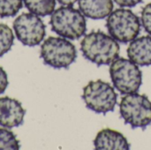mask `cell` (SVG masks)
Instances as JSON below:
<instances>
[{"label": "cell", "mask_w": 151, "mask_h": 150, "mask_svg": "<svg viewBox=\"0 0 151 150\" xmlns=\"http://www.w3.org/2000/svg\"><path fill=\"white\" fill-rule=\"evenodd\" d=\"M97 150H128L130 144L127 138L119 132L105 128L98 132L94 141Z\"/></svg>", "instance_id": "obj_10"}, {"label": "cell", "mask_w": 151, "mask_h": 150, "mask_svg": "<svg viewBox=\"0 0 151 150\" xmlns=\"http://www.w3.org/2000/svg\"><path fill=\"white\" fill-rule=\"evenodd\" d=\"M119 50L118 42L102 31L88 34L81 42L83 57L97 66L111 64L119 57Z\"/></svg>", "instance_id": "obj_1"}, {"label": "cell", "mask_w": 151, "mask_h": 150, "mask_svg": "<svg viewBox=\"0 0 151 150\" xmlns=\"http://www.w3.org/2000/svg\"><path fill=\"white\" fill-rule=\"evenodd\" d=\"M23 0H0V18L15 16L22 8Z\"/></svg>", "instance_id": "obj_15"}, {"label": "cell", "mask_w": 151, "mask_h": 150, "mask_svg": "<svg viewBox=\"0 0 151 150\" xmlns=\"http://www.w3.org/2000/svg\"><path fill=\"white\" fill-rule=\"evenodd\" d=\"M82 14L89 19H102L108 17L113 10L112 0H78Z\"/></svg>", "instance_id": "obj_12"}, {"label": "cell", "mask_w": 151, "mask_h": 150, "mask_svg": "<svg viewBox=\"0 0 151 150\" xmlns=\"http://www.w3.org/2000/svg\"><path fill=\"white\" fill-rule=\"evenodd\" d=\"M19 142L15 134L4 128H0V150L19 149Z\"/></svg>", "instance_id": "obj_16"}, {"label": "cell", "mask_w": 151, "mask_h": 150, "mask_svg": "<svg viewBox=\"0 0 151 150\" xmlns=\"http://www.w3.org/2000/svg\"><path fill=\"white\" fill-rule=\"evenodd\" d=\"M8 86V79L6 72L0 66V95L3 94Z\"/></svg>", "instance_id": "obj_18"}, {"label": "cell", "mask_w": 151, "mask_h": 150, "mask_svg": "<svg viewBox=\"0 0 151 150\" xmlns=\"http://www.w3.org/2000/svg\"><path fill=\"white\" fill-rule=\"evenodd\" d=\"M114 2L121 7H134L142 2V0H114Z\"/></svg>", "instance_id": "obj_19"}, {"label": "cell", "mask_w": 151, "mask_h": 150, "mask_svg": "<svg viewBox=\"0 0 151 150\" xmlns=\"http://www.w3.org/2000/svg\"><path fill=\"white\" fill-rule=\"evenodd\" d=\"M106 27L110 35L116 41L127 43L137 38L141 32V22L131 10L117 9L108 16Z\"/></svg>", "instance_id": "obj_5"}, {"label": "cell", "mask_w": 151, "mask_h": 150, "mask_svg": "<svg viewBox=\"0 0 151 150\" xmlns=\"http://www.w3.org/2000/svg\"><path fill=\"white\" fill-rule=\"evenodd\" d=\"M25 114L26 111L18 100L0 97V126L6 128L17 127L23 124Z\"/></svg>", "instance_id": "obj_9"}, {"label": "cell", "mask_w": 151, "mask_h": 150, "mask_svg": "<svg viewBox=\"0 0 151 150\" xmlns=\"http://www.w3.org/2000/svg\"><path fill=\"white\" fill-rule=\"evenodd\" d=\"M127 56L137 65H151V35H144L133 40L127 48Z\"/></svg>", "instance_id": "obj_11"}, {"label": "cell", "mask_w": 151, "mask_h": 150, "mask_svg": "<svg viewBox=\"0 0 151 150\" xmlns=\"http://www.w3.org/2000/svg\"><path fill=\"white\" fill-rule=\"evenodd\" d=\"M82 99L89 110L96 113L106 114L114 111L118 95L109 83L97 80L89 81L84 87Z\"/></svg>", "instance_id": "obj_7"}, {"label": "cell", "mask_w": 151, "mask_h": 150, "mask_svg": "<svg viewBox=\"0 0 151 150\" xmlns=\"http://www.w3.org/2000/svg\"><path fill=\"white\" fill-rule=\"evenodd\" d=\"M27 9L41 17L51 14L55 11L56 0H23Z\"/></svg>", "instance_id": "obj_13"}, {"label": "cell", "mask_w": 151, "mask_h": 150, "mask_svg": "<svg viewBox=\"0 0 151 150\" xmlns=\"http://www.w3.org/2000/svg\"><path fill=\"white\" fill-rule=\"evenodd\" d=\"M43 63L56 69L68 68L76 59L75 46L66 38L50 36L41 47Z\"/></svg>", "instance_id": "obj_6"}, {"label": "cell", "mask_w": 151, "mask_h": 150, "mask_svg": "<svg viewBox=\"0 0 151 150\" xmlns=\"http://www.w3.org/2000/svg\"><path fill=\"white\" fill-rule=\"evenodd\" d=\"M142 22L145 31L151 35V3L144 6L142 11Z\"/></svg>", "instance_id": "obj_17"}, {"label": "cell", "mask_w": 151, "mask_h": 150, "mask_svg": "<svg viewBox=\"0 0 151 150\" xmlns=\"http://www.w3.org/2000/svg\"><path fill=\"white\" fill-rule=\"evenodd\" d=\"M50 24L57 34L77 40L85 34L87 22L82 12L72 6H62L51 13Z\"/></svg>", "instance_id": "obj_2"}, {"label": "cell", "mask_w": 151, "mask_h": 150, "mask_svg": "<svg viewBox=\"0 0 151 150\" xmlns=\"http://www.w3.org/2000/svg\"><path fill=\"white\" fill-rule=\"evenodd\" d=\"M119 111L125 123L130 125L133 129H145L151 124V101L144 95L136 92L123 96Z\"/></svg>", "instance_id": "obj_3"}, {"label": "cell", "mask_w": 151, "mask_h": 150, "mask_svg": "<svg viewBox=\"0 0 151 150\" xmlns=\"http://www.w3.org/2000/svg\"><path fill=\"white\" fill-rule=\"evenodd\" d=\"M13 29L18 40L26 46L39 45L45 36V25L39 16L24 12L13 21Z\"/></svg>", "instance_id": "obj_8"}, {"label": "cell", "mask_w": 151, "mask_h": 150, "mask_svg": "<svg viewBox=\"0 0 151 150\" xmlns=\"http://www.w3.org/2000/svg\"><path fill=\"white\" fill-rule=\"evenodd\" d=\"M60 4L65 6H72L78 0H57Z\"/></svg>", "instance_id": "obj_20"}, {"label": "cell", "mask_w": 151, "mask_h": 150, "mask_svg": "<svg viewBox=\"0 0 151 150\" xmlns=\"http://www.w3.org/2000/svg\"><path fill=\"white\" fill-rule=\"evenodd\" d=\"M110 75L114 88L124 95L138 92L142 83V72L139 66L124 57H118L111 63Z\"/></svg>", "instance_id": "obj_4"}, {"label": "cell", "mask_w": 151, "mask_h": 150, "mask_svg": "<svg viewBox=\"0 0 151 150\" xmlns=\"http://www.w3.org/2000/svg\"><path fill=\"white\" fill-rule=\"evenodd\" d=\"M14 35L12 30L4 24H0V57L6 54L12 47Z\"/></svg>", "instance_id": "obj_14"}]
</instances>
